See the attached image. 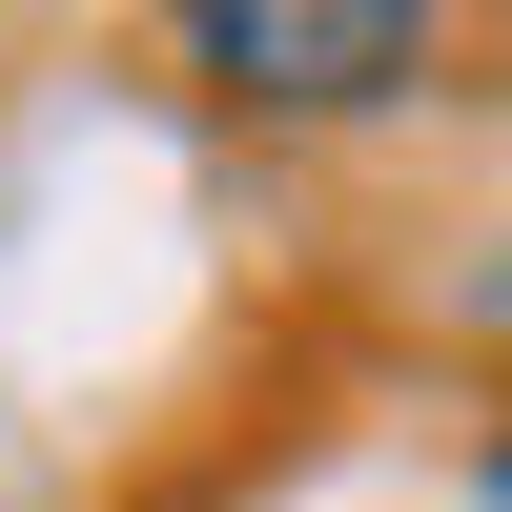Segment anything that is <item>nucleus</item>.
I'll return each mask as SVG.
<instances>
[{"label": "nucleus", "instance_id": "1", "mask_svg": "<svg viewBox=\"0 0 512 512\" xmlns=\"http://www.w3.org/2000/svg\"><path fill=\"white\" fill-rule=\"evenodd\" d=\"M164 62H185L226 123L328 144V123L431 103V0H164Z\"/></svg>", "mask_w": 512, "mask_h": 512}, {"label": "nucleus", "instance_id": "2", "mask_svg": "<svg viewBox=\"0 0 512 512\" xmlns=\"http://www.w3.org/2000/svg\"><path fill=\"white\" fill-rule=\"evenodd\" d=\"M451 328H472V349H512V226L472 246V267H451Z\"/></svg>", "mask_w": 512, "mask_h": 512}, {"label": "nucleus", "instance_id": "3", "mask_svg": "<svg viewBox=\"0 0 512 512\" xmlns=\"http://www.w3.org/2000/svg\"><path fill=\"white\" fill-rule=\"evenodd\" d=\"M472 492H492V512H512V410H492V431H472Z\"/></svg>", "mask_w": 512, "mask_h": 512}]
</instances>
